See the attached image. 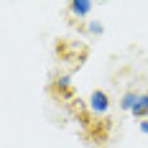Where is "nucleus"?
<instances>
[{
  "mask_svg": "<svg viewBox=\"0 0 148 148\" xmlns=\"http://www.w3.org/2000/svg\"><path fill=\"white\" fill-rule=\"evenodd\" d=\"M92 110H95V112H105V110H107V95H105V92H92Z\"/></svg>",
  "mask_w": 148,
  "mask_h": 148,
  "instance_id": "obj_1",
  "label": "nucleus"
},
{
  "mask_svg": "<svg viewBox=\"0 0 148 148\" xmlns=\"http://www.w3.org/2000/svg\"><path fill=\"white\" fill-rule=\"evenodd\" d=\"M130 112H133L135 118H146V115H148V92L138 97V102H135V107L130 110Z\"/></svg>",
  "mask_w": 148,
  "mask_h": 148,
  "instance_id": "obj_2",
  "label": "nucleus"
},
{
  "mask_svg": "<svg viewBox=\"0 0 148 148\" xmlns=\"http://www.w3.org/2000/svg\"><path fill=\"white\" fill-rule=\"evenodd\" d=\"M69 10L77 15H84L92 10V3H87V0H74V3H69Z\"/></svg>",
  "mask_w": 148,
  "mask_h": 148,
  "instance_id": "obj_3",
  "label": "nucleus"
},
{
  "mask_svg": "<svg viewBox=\"0 0 148 148\" xmlns=\"http://www.w3.org/2000/svg\"><path fill=\"white\" fill-rule=\"evenodd\" d=\"M135 102H138V95H135V92H128V95L123 97L120 107H123V110H133V107H135Z\"/></svg>",
  "mask_w": 148,
  "mask_h": 148,
  "instance_id": "obj_4",
  "label": "nucleus"
},
{
  "mask_svg": "<svg viewBox=\"0 0 148 148\" xmlns=\"http://www.w3.org/2000/svg\"><path fill=\"white\" fill-rule=\"evenodd\" d=\"M140 130H143V133H148V120H143V123H140Z\"/></svg>",
  "mask_w": 148,
  "mask_h": 148,
  "instance_id": "obj_5",
  "label": "nucleus"
}]
</instances>
